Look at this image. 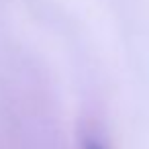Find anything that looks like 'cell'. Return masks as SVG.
Listing matches in <instances>:
<instances>
[{
    "instance_id": "obj_1",
    "label": "cell",
    "mask_w": 149,
    "mask_h": 149,
    "mask_svg": "<svg viewBox=\"0 0 149 149\" xmlns=\"http://www.w3.org/2000/svg\"><path fill=\"white\" fill-rule=\"evenodd\" d=\"M86 149H104L100 143H94V141H88L86 143Z\"/></svg>"
}]
</instances>
